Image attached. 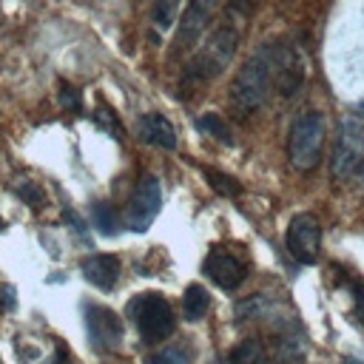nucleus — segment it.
I'll return each instance as SVG.
<instances>
[{"label": "nucleus", "mask_w": 364, "mask_h": 364, "mask_svg": "<svg viewBox=\"0 0 364 364\" xmlns=\"http://www.w3.org/2000/svg\"><path fill=\"white\" fill-rule=\"evenodd\" d=\"M162 208V188H159V179L154 173H142L134 193H131V202H128V210H125V228L134 230V233H145L156 213Z\"/></svg>", "instance_id": "423d86ee"}, {"label": "nucleus", "mask_w": 364, "mask_h": 364, "mask_svg": "<svg viewBox=\"0 0 364 364\" xmlns=\"http://www.w3.org/2000/svg\"><path fill=\"white\" fill-rule=\"evenodd\" d=\"M304 80V60L296 46L273 40V85L282 97H293Z\"/></svg>", "instance_id": "1a4fd4ad"}, {"label": "nucleus", "mask_w": 364, "mask_h": 364, "mask_svg": "<svg viewBox=\"0 0 364 364\" xmlns=\"http://www.w3.org/2000/svg\"><path fill=\"white\" fill-rule=\"evenodd\" d=\"M344 364H358V361L355 358H344Z\"/></svg>", "instance_id": "b1692460"}, {"label": "nucleus", "mask_w": 364, "mask_h": 364, "mask_svg": "<svg viewBox=\"0 0 364 364\" xmlns=\"http://www.w3.org/2000/svg\"><path fill=\"white\" fill-rule=\"evenodd\" d=\"M222 6V0H188L185 11H182V20L176 26V37H173V54H182V51H191L199 37L205 34L208 23L213 20L216 9Z\"/></svg>", "instance_id": "6e6552de"}, {"label": "nucleus", "mask_w": 364, "mask_h": 364, "mask_svg": "<svg viewBox=\"0 0 364 364\" xmlns=\"http://www.w3.org/2000/svg\"><path fill=\"white\" fill-rule=\"evenodd\" d=\"M270 82H273V43H262L242 63V68L230 80V88H228V105H230V111L239 119L250 117L267 100Z\"/></svg>", "instance_id": "f03ea898"}, {"label": "nucleus", "mask_w": 364, "mask_h": 364, "mask_svg": "<svg viewBox=\"0 0 364 364\" xmlns=\"http://www.w3.org/2000/svg\"><path fill=\"white\" fill-rule=\"evenodd\" d=\"M17 193H20L31 208H43V199H46V196H43V191H40L31 179H20V182H17Z\"/></svg>", "instance_id": "aec40b11"}, {"label": "nucleus", "mask_w": 364, "mask_h": 364, "mask_svg": "<svg viewBox=\"0 0 364 364\" xmlns=\"http://www.w3.org/2000/svg\"><path fill=\"white\" fill-rule=\"evenodd\" d=\"M284 245L287 253L299 262V264H313L318 259V247H321V225L313 213H296L287 225L284 233Z\"/></svg>", "instance_id": "0eeeda50"}, {"label": "nucleus", "mask_w": 364, "mask_h": 364, "mask_svg": "<svg viewBox=\"0 0 364 364\" xmlns=\"http://www.w3.org/2000/svg\"><path fill=\"white\" fill-rule=\"evenodd\" d=\"M205 273L210 276L213 284H219L222 290H236L245 276H247V267L239 256L222 250V247H213L208 256H205Z\"/></svg>", "instance_id": "9b49d317"}, {"label": "nucleus", "mask_w": 364, "mask_h": 364, "mask_svg": "<svg viewBox=\"0 0 364 364\" xmlns=\"http://www.w3.org/2000/svg\"><path fill=\"white\" fill-rule=\"evenodd\" d=\"M250 0H230V20H225L219 28L210 31V37L205 40V46L188 60L185 71H182V88L191 91V88H199L205 82H210L213 77H219L230 60L236 57V48H239V26H236V17L245 20L250 14Z\"/></svg>", "instance_id": "f257e3e1"}, {"label": "nucleus", "mask_w": 364, "mask_h": 364, "mask_svg": "<svg viewBox=\"0 0 364 364\" xmlns=\"http://www.w3.org/2000/svg\"><path fill=\"white\" fill-rule=\"evenodd\" d=\"M179 3L182 0H154V9H151V23L165 31L176 23V11H179Z\"/></svg>", "instance_id": "dca6fc26"}, {"label": "nucleus", "mask_w": 364, "mask_h": 364, "mask_svg": "<svg viewBox=\"0 0 364 364\" xmlns=\"http://www.w3.org/2000/svg\"><path fill=\"white\" fill-rule=\"evenodd\" d=\"M202 173H205V179L210 182V188H213L216 193L230 196V199L242 196V185H239L233 176H228V173H222V171H216V168H202Z\"/></svg>", "instance_id": "2eb2a0df"}, {"label": "nucleus", "mask_w": 364, "mask_h": 364, "mask_svg": "<svg viewBox=\"0 0 364 364\" xmlns=\"http://www.w3.org/2000/svg\"><path fill=\"white\" fill-rule=\"evenodd\" d=\"M80 270H82L85 282H91V284L100 287V290H111V287L119 282V259L111 256V253L85 256V259L80 262Z\"/></svg>", "instance_id": "f8f14e48"}, {"label": "nucleus", "mask_w": 364, "mask_h": 364, "mask_svg": "<svg viewBox=\"0 0 364 364\" xmlns=\"http://www.w3.org/2000/svg\"><path fill=\"white\" fill-rule=\"evenodd\" d=\"M3 228H6V225H3V219H0V230H3Z\"/></svg>", "instance_id": "393cba45"}, {"label": "nucleus", "mask_w": 364, "mask_h": 364, "mask_svg": "<svg viewBox=\"0 0 364 364\" xmlns=\"http://www.w3.org/2000/svg\"><path fill=\"white\" fill-rule=\"evenodd\" d=\"M85 327L91 344L100 353H111L122 344V321L105 304H85Z\"/></svg>", "instance_id": "9d476101"}, {"label": "nucleus", "mask_w": 364, "mask_h": 364, "mask_svg": "<svg viewBox=\"0 0 364 364\" xmlns=\"http://www.w3.org/2000/svg\"><path fill=\"white\" fill-rule=\"evenodd\" d=\"M145 364H191V355H188L185 350L171 347V350H159V353L151 355Z\"/></svg>", "instance_id": "6ab92c4d"}, {"label": "nucleus", "mask_w": 364, "mask_h": 364, "mask_svg": "<svg viewBox=\"0 0 364 364\" xmlns=\"http://www.w3.org/2000/svg\"><path fill=\"white\" fill-rule=\"evenodd\" d=\"M91 222L102 230V233H117V213L108 202H97L91 208Z\"/></svg>", "instance_id": "a211bd4d"}, {"label": "nucleus", "mask_w": 364, "mask_h": 364, "mask_svg": "<svg viewBox=\"0 0 364 364\" xmlns=\"http://www.w3.org/2000/svg\"><path fill=\"white\" fill-rule=\"evenodd\" d=\"M51 364H65V353H63V350H60V353H57V358H54V361H51Z\"/></svg>", "instance_id": "5701e85b"}, {"label": "nucleus", "mask_w": 364, "mask_h": 364, "mask_svg": "<svg viewBox=\"0 0 364 364\" xmlns=\"http://www.w3.org/2000/svg\"><path fill=\"white\" fill-rule=\"evenodd\" d=\"M210 307V296L202 284H188L182 293V313L188 321H199L205 316V310Z\"/></svg>", "instance_id": "4468645a"}, {"label": "nucleus", "mask_w": 364, "mask_h": 364, "mask_svg": "<svg viewBox=\"0 0 364 364\" xmlns=\"http://www.w3.org/2000/svg\"><path fill=\"white\" fill-rule=\"evenodd\" d=\"M136 128H139V136H142L145 142L159 145V148H168V151L176 148V131H173V125H171L168 117H162V114H156V111L142 114Z\"/></svg>", "instance_id": "ddd939ff"}, {"label": "nucleus", "mask_w": 364, "mask_h": 364, "mask_svg": "<svg viewBox=\"0 0 364 364\" xmlns=\"http://www.w3.org/2000/svg\"><path fill=\"white\" fill-rule=\"evenodd\" d=\"M0 301H3L6 310H14V287L11 284H3L0 287Z\"/></svg>", "instance_id": "4be33fe9"}, {"label": "nucleus", "mask_w": 364, "mask_h": 364, "mask_svg": "<svg viewBox=\"0 0 364 364\" xmlns=\"http://www.w3.org/2000/svg\"><path fill=\"white\" fill-rule=\"evenodd\" d=\"M364 165V125L358 119H344L336 131L333 154H330V179L347 182Z\"/></svg>", "instance_id": "39448f33"}, {"label": "nucleus", "mask_w": 364, "mask_h": 364, "mask_svg": "<svg viewBox=\"0 0 364 364\" xmlns=\"http://www.w3.org/2000/svg\"><path fill=\"white\" fill-rule=\"evenodd\" d=\"M196 128L199 131H205V134H210V136H216L219 142H225V145H230L233 139H230V131H228V122L219 117V114H213V111H208V114H202L199 119H196Z\"/></svg>", "instance_id": "f3484780"}, {"label": "nucleus", "mask_w": 364, "mask_h": 364, "mask_svg": "<svg viewBox=\"0 0 364 364\" xmlns=\"http://www.w3.org/2000/svg\"><path fill=\"white\" fill-rule=\"evenodd\" d=\"M128 313H131L139 336L148 344H156V341L168 338L173 333V327H176L173 310H171L168 299L159 296V293H139L136 299H131Z\"/></svg>", "instance_id": "20e7f679"}, {"label": "nucleus", "mask_w": 364, "mask_h": 364, "mask_svg": "<svg viewBox=\"0 0 364 364\" xmlns=\"http://www.w3.org/2000/svg\"><path fill=\"white\" fill-rule=\"evenodd\" d=\"M60 102H63V108H71V111H80L82 108V100H80V91L74 88V85H60Z\"/></svg>", "instance_id": "412c9836"}, {"label": "nucleus", "mask_w": 364, "mask_h": 364, "mask_svg": "<svg viewBox=\"0 0 364 364\" xmlns=\"http://www.w3.org/2000/svg\"><path fill=\"white\" fill-rule=\"evenodd\" d=\"M324 114L318 111H304L287 136V156L290 165L296 171H310L318 165L321 159V148H324Z\"/></svg>", "instance_id": "7ed1b4c3"}]
</instances>
